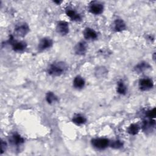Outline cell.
I'll list each match as a JSON object with an SVG mask.
<instances>
[{
    "label": "cell",
    "instance_id": "10",
    "mask_svg": "<svg viewBox=\"0 0 156 156\" xmlns=\"http://www.w3.org/2000/svg\"><path fill=\"white\" fill-rule=\"evenodd\" d=\"M83 37L88 40H94L98 38V33L92 28L86 27L83 32Z\"/></svg>",
    "mask_w": 156,
    "mask_h": 156
},
{
    "label": "cell",
    "instance_id": "9",
    "mask_svg": "<svg viewBox=\"0 0 156 156\" xmlns=\"http://www.w3.org/2000/svg\"><path fill=\"white\" fill-rule=\"evenodd\" d=\"M74 52L76 54L79 55H84L87 51V44L84 41L78 42L74 46Z\"/></svg>",
    "mask_w": 156,
    "mask_h": 156
},
{
    "label": "cell",
    "instance_id": "19",
    "mask_svg": "<svg viewBox=\"0 0 156 156\" xmlns=\"http://www.w3.org/2000/svg\"><path fill=\"white\" fill-rule=\"evenodd\" d=\"M140 126L138 124L133 123L130 124L129 127L127 128V132L132 135H136L139 131H140Z\"/></svg>",
    "mask_w": 156,
    "mask_h": 156
},
{
    "label": "cell",
    "instance_id": "4",
    "mask_svg": "<svg viewBox=\"0 0 156 156\" xmlns=\"http://www.w3.org/2000/svg\"><path fill=\"white\" fill-rule=\"evenodd\" d=\"M139 89L141 91H144L152 89L154 87V82L150 78H143L139 80L138 82Z\"/></svg>",
    "mask_w": 156,
    "mask_h": 156
},
{
    "label": "cell",
    "instance_id": "17",
    "mask_svg": "<svg viewBox=\"0 0 156 156\" xmlns=\"http://www.w3.org/2000/svg\"><path fill=\"white\" fill-rule=\"evenodd\" d=\"M116 91L118 94L121 95H125L127 91V88L123 80H120L117 83Z\"/></svg>",
    "mask_w": 156,
    "mask_h": 156
},
{
    "label": "cell",
    "instance_id": "13",
    "mask_svg": "<svg viewBox=\"0 0 156 156\" xmlns=\"http://www.w3.org/2000/svg\"><path fill=\"white\" fill-rule=\"evenodd\" d=\"M10 141L13 146H19L24 143V139L20 135L15 133L11 135Z\"/></svg>",
    "mask_w": 156,
    "mask_h": 156
},
{
    "label": "cell",
    "instance_id": "5",
    "mask_svg": "<svg viewBox=\"0 0 156 156\" xmlns=\"http://www.w3.org/2000/svg\"><path fill=\"white\" fill-rule=\"evenodd\" d=\"M13 37H11L9 42L12 45V49L15 52H22L24 51L27 48V43L23 41H16L13 40Z\"/></svg>",
    "mask_w": 156,
    "mask_h": 156
},
{
    "label": "cell",
    "instance_id": "3",
    "mask_svg": "<svg viewBox=\"0 0 156 156\" xmlns=\"http://www.w3.org/2000/svg\"><path fill=\"white\" fill-rule=\"evenodd\" d=\"M88 10L94 15H100L103 12L104 5L101 2L93 1L90 2L88 5Z\"/></svg>",
    "mask_w": 156,
    "mask_h": 156
},
{
    "label": "cell",
    "instance_id": "15",
    "mask_svg": "<svg viewBox=\"0 0 156 156\" xmlns=\"http://www.w3.org/2000/svg\"><path fill=\"white\" fill-rule=\"evenodd\" d=\"M151 68V65L146 62H141L134 67L135 71L138 73H141Z\"/></svg>",
    "mask_w": 156,
    "mask_h": 156
},
{
    "label": "cell",
    "instance_id": "23",
    "mask_svg": "<svg viewBox=\"0 0 156 156\" xmlns=\"http://www.w3.org/2000/svg\"><path fill=\"white\" fill-rule=\"evenodd\" d=\"M54 2H56V3H57V4H60V3L62 2V1H54Z\"/></svg>",
    "mask_w": 156,
    "mask_h": 156
},
{
    "label": "cell",
    "instance_id": "20",
    "mask_svg": "<svg viewBox=\"0 0 156 156\" xmlns=\"http://www.w3.org/2000/svg\"><path fill=\"white\" fill-rule=\"evenodd\" d=\"M109 146L113 149H119L122 147L123 143L121 141L118 140H114V141H112V142L110 141Z\"/></svg>",
    "mask_w": 156,
    "mask_h": 156
},
{
    "label": "cell",
    "instance_id": "7",
    "mask_svg": "<svg viewBox=\"0 0 156 156\" xmlns=\"http://www.w3.org/2000/svg\"><path fill=\"white\" fill-rule=\"evenodd\" d=\"M57 32L62 36L67 35L69 32V24L65 21H60L56 26Z\"/></svg>",
    "mask_w": 156,
    "mask_h": 156
},
{
    "label": "cell",
    "instance_id": "16",
    "mask_svg": "<svg viewBox=\"0 0 156 156\" xmlns=\"http://www.w3.org/2000/svg\"><path fill=\"white\" fill-rule=\"evenodd\" d=\"M72 122L77 126H80L87 122V118L81 114H76L72 118Z\"/></svg>",
    "mask_w": 156,
    "mask_h": 156
},
{
    "label": "cell",
    "instance_id": "6",
    "mask_svg": "<svg viewBox=\"0 0 156 156\" xmlns=\"http://www.w3.org/2000/svg\"><path fill=\"white\" fill-rule=\"evenodd\" d=\"M29 31V26L24 23L17 24L15 27V33L19 37H24Z\"/></svg>",
    "mask_w": 156,
    "mask_h": 156
},
{
    "label": "cell",
    "instance_id": "21",
    "mask_svg": "<svg viewBox=\"0 0 156 156\" xmlns=\"http://www.w3.org/2000/svg\"><path fill=\"white\" fill-rule=\"evenodd\" d=\"M146 116L149 119H154V118H155V116H156L155 108L154 107L152 109L147 111V112L146 113Z\"/></svg>",
    "mask_w": 156,
    "mask_h": 156
},
{
    "label": "cell",
    "instance_id": "18",
    "mask_svg": "<svg viewBox=\"0 0 156 156\" xmlns=\"http://www.w3.org/2000/svg\"><path fill=\"white\" fill-rule=\"evenodd\" d=\"M46 101L49 104H53L58 101L57 96L52 91H48L46 94Z\"/></svg>",
    "mask_w": 156,
    "mask_h": 156
},
{
    "label": "cell",
    "instance_id": "22",
    "mask_svg": "<svg viewBox=\"0 0 156 156\" xmlns=\"http://www.w3.org/2000/svg\"><path fill=\"white\" fill-rule=\"evenodd\" d=\"M1 154H2L7 149V144L6 143L5 141H3V140H1Z\"/></svg>",
    "mask_w": 156,
    "mask_h": 156
},
{
    "label": "cell",
    "instance_id": "14",
    "mask_svg": "<svg viewBox=\"0 0 156 156\" xmlns=\"http://www.w3.org/2000/svg\"><path fill=\"white\" fill-rule=\"evenodd\" d=\"M73 87L76 89H82L84 87L85 81L84 79L80 76H77L74 77L73 82Z\"/></svg>",
    "mask_w": 156,
    "mask_h": 156
},
{
    "label": "cell",
    "instance_id": "8",
    "mask_svg": "<svg viewBox=\"0 0 156 156\" xmlns=\"http://www.w3.org/2000/svg\"><path fill=\"white\" fill-rule=\"evenodd\" d=\"M53 41L49 37H44L41 38L38 44V50L39 51H43L52 47Z\"/></svg>",
    "mask_w": 156,
    "mask_h": 156
},
{
    "label": "cell",
    "instance_id": "2",
    "mask_svg": "<svg viewBox=\"0 0 156 156\" xmlns=\"http://www.w3.org/2000/svg\"><path fill=\"white\" fill-rule=\"evenodd\" d=\"M110 141L106 138H96L91 141V144L93 147L98 150H104L110 145Z\"/></svg>",
    "mask_w": 156,
    "mask_h": 156
},
{
    "label": "cell",
    "instance_id": "1",
    "mask_svg": "<svg viewBox=\"0 0 156 156\" xmlns=\"http://www.w3.org/2000/svg\"><path fill=\"white\" fill-rule=\"evenodd\" d=\"M68 68L67 64L64 62H54L49 66L47 69V72L50 76L57 77L66 73Z\"/></svg>",
    "mask_w": 156,
    "mask_h": 156
},
{
    "label": "cell",
    "instance_id": "11",
    "mask_svg": "<svg viewBox=\"0 0 156 156\" xmlns=\"http://www.w3.org/2000/svg\"><path fill=\"white\" fill-rule=\"evenodd\" d=\"M66 15L74 21H80L82 20V17L79 13L71 8H67L65 10Z\"/></svg>",
    "mask_w": 156,
    "mask_h": 156
},
{
    "label": "cell",
    "instance_id": "12",
    "mask_svg": "<svg viewBox=\"0 0 156 156\" xmlns=\"http://www.w3.org/2000/svg\"><path fill=\"white\" fill-rule=\"evenodd\" d=\"M113 29L116 32H122L126 29V23L122 19H116L113 22Z\"/></svg>",
    "mask_w": 156,
    "mask_h": 156
}]
</instances>
